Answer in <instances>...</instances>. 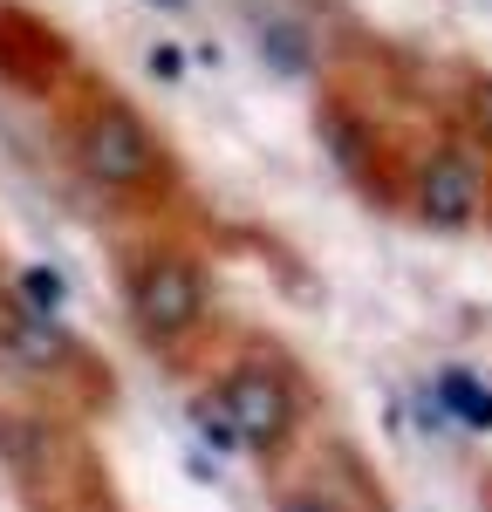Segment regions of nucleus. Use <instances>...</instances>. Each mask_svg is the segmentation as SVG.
I'll return each instance as SVG.
<instances>
[{
  "mask_svg": "<svg viewBox=\"0 0 492 512\" xmlns=\"http://www.w3.org/2000/svg\"><path fill=\"white\" fill-rule=\"evenodd\" d=\"M82 164H89L103 185H144V178H151V164H158V144H151V130L130 117V110H123L110 89H103L96 117L82 123Z\"/></svg>",
  "mask_w": 492,
  "mask_h": 512,
  "instance_id": "f03ea898",
  "label": "nucleus"
},
{
  "mask_svg": "<svg viewBox=\"0 0 492 512\" xmlns=\"http://www.w3.org/2000/svg\"><path fill=\"white\" fill-rule=\"evenodd\" d=\"M130 308H137V328L151 342H178L185 328H199L205 315V287L199 267L185 253H151L137 274H130Z\"/></svg>",
  "mask_w": 492,
  "mask_h": 512,
  "instance_id": "f257e3e1",
  "label": "nucleus"
},
{
  "mask_svg": "<svg viewBox=\"0 0 492 512\" xmlns=\"http://www.w3.org/2000/svg\"><path fill=\"white\" fill-rule=\"evenodd\" d=\"M445 403L458 410V417H465V424H479V431L492 424V396H479L472 383H465V376H445Z\"/></svg>",
  "mask_w": 492,
  "mask_h": 512,
  "instance_id": "423d86ee",
  "label": "nucleus"
},
{
  "mask_svg": "<svg viewBox=\"0 0 492 512\" xmlns=\"http://www.w3.org/2000/svg\"><path fill=\"white\" fill-rule=\"evenodd\" d=\"M151 7H164V14H178V7H185V0H151Z\"/></svg>",
  "mask_w": 492,
  "mask_h": 512,
  "instance_id": "1a4fd4ad",
  "label": "nucleus"
},
{
  "mask_svg": "<svg viewBox=\"0 0 492 512\" xmlns=\"http://www.w3.org/2000/svg\"><path fill=\"white\" fill-rule=\"evenodd\" d=\"M472 198H479V178H472L465 158H438L431 164V178H424V212H431V219L458 226V219L472 212Z\"/></svg>",
  "mask_w": 492,
  "mask_h": 512,
  "instance_id": "20e7f679",
  "label": "nucleus"
},
{
  "mask_svg": "<svg viewBox=\"0 0 492 512\" xmlns=\"http://www.w3.org/2000/svg\"><path fill=\"white\" fill-rule=\"evenodd\" d=\"M219 403L233 410V424H240V444H253V451H274V444L294 431V396H287L281 383L267 376V369H233Z\"/></svg>",
  "mask_w": 492,
  "mask_h": 512,
  "instance_id": "7ed1b4c3",
  "label": "nucleus"
},
{
  "mask_svg": "<svg viewBox=\"0 0 492 512\" xmlns=\"http://www.w3.org/2000/svg\"><path fill=\"white\" fill-rule=\"evenodd\" d=\"M260 48H274V62H281L287 76H301V41H294V28H274Z\"/></svg>",
  "mask_w": 492,
  "mask_h": 512,
  "instance_id": "0eeeda50",
  "label": "nucleus"
},
{
  "mask_svg": "<svg viewBox=\"0 0 492 512\" xmlns=\"http://www.w3.org/2000/svg\"><path fill=\"white\" fill-rule=\"evenodd\" d=\"M151 69H158V76H178L185 62H178V48H151Z\"/></svg>",
  "mask_w": 492,
  "mask_h": 512,
  "instance_id": "6e6552de",
  "label": "nucleus"
},
{
  "mask_svg": "<svg viewBox=\"0 0 492 512\" xmlns=\"http://www.w3.org/2000/svg\"><path fill=\"white\" fill-rule=\"evenodd\" d=\"M21 294H28V315H62V301H69V287H62V274L55 267H28L21 274Z\"/></svg>",
  "mask_w": 492,
  "mask_h": 512,
  "instance_id": "39448f33",
  "label": "nucleus"
}]
</instances>
